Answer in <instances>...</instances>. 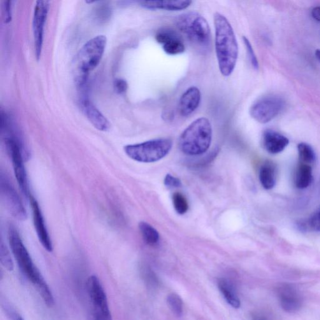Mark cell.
<instances>
[{
  "mask_svg": "<svg viewBox=\"0 0 320 320\" xmlns=\"http://www.w3.org/2000/svg\"><path fill=\"white\" fill-rule=\"evenodd\" d=\"M201 92L196 87H190L181 96L179 111L183 117H189L198 107L201 101Z\"/></svg>",
  "mask_w": 320,
  "mask_h": 320,
  "instance_id": "15",
  "label": "cell"
},
{
  "mask_svg": "<svg viewBox=\"0 0 320 320\" xmlns=\"http://www.w3.org/2000/svg\"><path fill=\"white\" fill-rule=\"evenodd\" d=\"M284 99L278 96H267L255 102L250 110L251 117L260 124H267L281 113Z\"/></svg>",
  "mask_w": 320,
  "mask_h": 320,
  "instance_id": "9",
  "label": "cell"
},
{
  "mask_svg": "<svg viewBox=\"0 0 320 320\" xmlns=\"http://www.w3.org/2000/svg\"><path fill=\"white\" fill-rule=\"evenodd\" d=\"M13 320H24L20 315L16 314V313H13Z\"/></svg>",
  "mask_w": 320,
  "mask_h": 320,
  "instance_id": "33",
  "label": "cell"
},
{
  "mask_svg": "<svg viewBox=\"0 0 320 320\" xmlns=\"http://www.w3.org/2000/svg\"><path fill=\"white\" fill-rule=\"evenodd\" d=\"M212 140V125L208 118L201 117L194 120L183 131L178 143L183 154L197 156L208 150Z\"/></svg>",
  "mask_w": 320,
  "mask_h": 320,
  "instance_id": "3",
  "label": "cell"
},
{
  "mask_svg": "<svg viewBox=\"0 0 320 320\" xmlns=\"http://www.w3.org/2000/svg\"><path fill=\"white\" fill-rule=\"evenodd\" d=\"M315 56H316L317 59L319 60L320 62V50L318 49L316 50V52H315Z\"/></svg>",
  "mask_w": 320,
  "mask_h": 320,
  "instance_id": "34",
  "label": "cell"
},
{
  "mask_svg": "<svg viewBox=\"0 0 320 320\" xmlns=\"http://www.w3.org/2000/svg\"><path fill=\"white\" fill-rule=\"evenodd\" d=\"M278 296L280 305L285 312L293 314L302 307V298L295 288L291 285H281L278 288Z\"/></svg>",
  "mask_w": 320,
  "mask_h": 320,
  "instance_id": "13",
  "label": "cell"
},
{
  "mask_svg": "<svg viewBox=\"0 0 320 320\" xmlns=\"http://www.w3.org/2000/svg\"><path fill=\"white\" fill-rule=\"evenodd\" d=\"M218 287L221 292L224 300L231 307L238 309L241 306V301L233 287L229 282L224 278H222L218 281Z\"/></svg>",
  "mask_w": 320,
  "mask_h": 320,
  "instance_id": "19",
  "label": "cell"
},
{
  "mask_svg": "<svg viewBox=\"0 0 320 320\" xmlns=\"http://www.w3.org/2000/svg\"><path fill=\"white\" fill-rule=\"evenodd\" d=\"M215 52L220 73L229 76L237 63L238 45L233 28L227 18L219 12L214 15Z\"/></svg>",
  "mask_w": 320,
  "mask_h": 320,
  "instance_id": "2",
  "label": "cell"
},
{
  "mask_svg": "<svg viewBox=\"0 0 320 320\" xmlns=\"http://www.w3.org/2000/svg\"><path fill=\"white\" fill-rule=\"evenodd\" d=\"M242 38L243 43L245 44L246 50H247V55L249 56L250 62L251 63L252 65L255 69H258L259 68L258 59H257L256 56L255 55L251 43H250L249 39H248L247 37L243 36Z\"/></svg>",
  "mask_w": 320,
  "mask_h": 320,
  "instance_id": "28",
  "label": "cell"
},
{
  "mask_svg": "<svg viewBox=\"0 0 320 320\" xmlns=\"http://www.w3.org/2000/svg\"><path fill=\"white\" fill-rule=\"evenodd\" d=\"M81 105L88 119L95 128L99 131H106L110 128L107 118L102 114L100 111L87 97H83Z\"/></svg>",
  "mask_w": 320,
  "mask_h": 320,
  "instance_id": "14",
  "label": "cell"
},
{
  "mask_svg": "<svg viewBox=\"0 0 320 320\" xmlns=\"http://www.w3.org/2000/svg\"><path fill=\"white\" fill-rule=\"evenodd\" d=\"M115 91L119 94H123L127 92L128 83L124 79L117 78L114 81Z\"/></svg>",
  "mask_w": 320,
  "mask_h": 320,
  "instance_id": "30",
  "label": "cell"
},
{
  "mask_svg": "<svg viewBox=\"0 0 320 320\" xmlns=\"http://www.w3.org/2000/svg\"><path fill=\"white\" fill-rule=\"evenodd\" d=\"M312 167L309 164L301 163L296 172V187L301 190L307 189L312 183Z\"/></svg>",
  "mask_w": 320,
  "mask_h": 320,
  "instance_id": "20",
  "label": "cell"
},
{
  "mask_svg": "<svg viewBox=\"0 0 320 320\" xmlns=\"http://www.w3.org/2000/svg\"><path fill=\"white\" fill-rule=\"evenodd\" d=\"M29 199L32 207V215H33L34 229H35L39 242L46 251L52 252L53 251L52 242L51 240L47 228H46L45 220H44L39 204L33 196H30Z\"/></svg>",
  "mask_w": 320,
  "mask_h": 320,
  "instance_id": "11",
  "label": "cell"
},
{
  "mask_svg": "<svg viewBox=\"0 0 320 320\" xmlns=\"http://www.w3.org/2000/svg\"><path fill=\"white\" fill-rule=\"evenodd\" d=\"M111 15V7L106 3L98 4L94 10L95 17L99 22H105L110 18Z\"/></svg>",
  "mask_w": 320,
  "mask_h": 320,
  "instance_id": "27",
  "label": "cell"
},
{
  "mask_svg": "<svg viewBox=\"0 0 320 320\" xmlns=\"http://www.w3.org/2000/svg\"><path fill=\"white\" fill-rule=\"evenodd\" d=\"M174 208L178 214L184 215L189 210V202L184 194L176 192L172 196Z\"/></svg>",
  "mask_w": 320,
  "mask_h": 320,
  "instance_id": "24",
  "label": "cell"
},
{
  "mask_svg": "<svg viewBox=\"0 0 320 320\" xmlns=\"http://www.w3.org/2000/svg\"><path fill=\"white\" fill-rule=\"evenodd\" d=\"M0 261L1 265L7 270L11 271L13 270V262L11 259L10 251L2 239L0 243Z\"/></svg>",
  "mask_w": 320,
  "mask_h": 320,
  "instance_id": "26",
  "label": "cell"
},
{
  "mask_svg": "<svg viewBox=\"0 0 320 320\" xmlns=\"http://www.w3.org/2000/svg\"><path fill=\"white\" fill-rule=\"evenodd\" d=\"M138 227L144 242L147 245L154 247V246L159 244L160 242L159 233L154 227L145 222H140Z\"/></svg>",
  "mask_w": 320,
  "mask_h": 320,
  "instance_id": "21",
  "label": "cell"
},
{
  "mask_svg": "<svg viewBox=\"0 0 320 320\" xmlns=\"http://www.w3.org/2000/svg\"><path fill=\"white\" fill-rule=\"evenodd\" d=\"M262 141L266 152L273 155L282 152L289 144V140L286 136L272 129L264 132Z\"/></svg>",
  "mask_w": 320,
  "mask_h": 320,
  "instance_id": "16",
  "label": "cell"
},
{
  "mask_svg": "<svg viewBox=\"0 0 320 320\" xmlns=\"http://www.w3.org/2000/svg\"><path fill=\"white\" fill-rule=\"evenodd\" d=\"M0 192L1 200L11 216L20 221L26 220L27 212L22 199L10 179L3 172H1L0 176Z\"/></svg>",
  "mask_w": 320,
  "mask_h": 320,
  "instance_id": "8",
  "label": "cell"
},
{
  "mask_svg": "<svg viewBox=\"0 0 320 320\" xmlns=\"http://www.w3.org/2000/svg\"><path fill=\"white\" fill-rule=\"evenodd\" d=\"M297 226L300 231H320V207L313 213L309 219L301 220L297 223Z\"/></svg>",
  "mask_w": 320,
  "mask_h": 320,
  "instance_id": "22",
  "label": "cell"
},
{
  "mask_svg": "<svg viewBox=\"0 0 320 320\" xmlns=\"http://www.w3.org/2000/svg\"><path fill=\"white\" fill-rule=\"evenodd\" d=\"M166 300L171 312L178 317L182 316L183 314V301L180 296L176 293H171L167 296Z\"/></svg>",
  "mask_w": 320,
  "mask_h": 320,
  "instance_id": "25",
  "label": "cell"
},
{
  "mask_svg": "<svg viewBox=\"0 0 320 320\" xmlns=\"http://www.w3.org/2000/svg\"><path fill=\"white\" fill-rule=\"evenodd\" d=\"M8 235L11 252L20 271L36 287L46 305L48 307H52L54 305L52 292L40 271L34 265L17 228L13 225L9 226Z\"/></svg>",
  "mask_w": 320,
  "mask_h": 320,
  "instance_id": "1",
  "label": "cell"
},
{
  "mask_svg": "<svg viewBox=\"0 0 320 320\" xmlns=\"http://www.w3.org/2000/svg\"><path fill=\"white\" fill-rule=\"evenodd\" d=\"M11 2L6 1L4 2V20L6 23L10 22L11 20Z\"/></svg>",
  "mask_w": 320,
  "mask_h": 320,
  "instance_id": "31",
  "label": "cell"
},
{
  "mask_svg": "<svg viewBox=\"0 0 320 320\" xmlns=\"http://www.w3.org/2000/svg\"><path fill=\"white\" fill-rule=\"evenodd\" d=\"M106 45V38L98 35L90 39L79 51L74 60L75 82L79 87H84L90 71L100 62Z\"/></svg>",
  "mask_w": 320,
  "mask_h": 320,
  "instance_id": "4",
  "label": "cell"
},
{
  "mask_svg": "<svg viewBox=\"0 0 320 320\" xmlns=\"http://www.w3.org/2000/svg\"><path fill=\"white\" fill-rule=\"evenodd\" d=\"M87 290L92 304L94 320H112L107 296L98 278L90 276L87 281Z\"/></svg>",
  "mask_w": 320,
  "mask_h": 320,
  "instance_id": "7",
  "label": "cell"
},
{
  "mask_svg": "<svg viewBox=\"0 0 320 320\" xmlns=\"http://www.w3.org/2000/svg\"><path fill=\"white\" fill-rule=\"evenodd\" d=\"M172 141L168 138H159L145 142L125 146L128 157L140 163H154L163 159L170 152Z\"/></svg>",
  "mask_w": 320,
  "mask_h": 320,
  "instance_id": "5",
  "label": "cell"
},
{
  "mask_svg": "<svg viewBox=\"0 0 320 320\" xmlns=\"http://www.w3.org/2000/svg\"><path fill=\"white\" fill-rule=\"evenodd\" d=\"M299 158L303 164H312L316 159L315 151L310 145L306 143H301L298 145Z\"/></svg>",
  "mask_w": 320,
  "mask_h": 320,
  "instance_id": "23",
  "label": "cell"
},
{
  "mask_svg": "<svg viewBox=\"0 0 320 320\" xmlns=\"http://www.w3.org/2000/svg\"><path fill=\"white\" fill-rule=\"evenodd\" d=\"M312 16L315 20L320 22V6L315 7L312 9Z\"/></svg>",
  "mask_w": 320,
  "mask_h": 320,
  "instance_id": "32",
  "label": "cell"
},
{
  "mask_svg": "<svg viewBox=\"0 0 320 320\" xmlns=\"http://www.w3.org/2000/svg\"><path fill=\"white\" fill-rule=\"evenodd\" d=\"M177 26L192 42L201 47L210 45L212 33L205 18L194 11L183 14L177 18Z\"/></svg>",
  "mask_w": 320,
  "mask_h": 320,
  "instance_id": "6",
  "label": "cell"
},
{
  "mask_svg": "<svg viewBox=\"0 0 320 320\" xmlns=\"http://www.w3.org/2000/svg\"><path fill=\"white\" fill-rule=\"evenodd\" d=\"M255 320H267L266 318L263 317H256L255 318Z\"/></svg>",
  "mask_w": 320,
  "mask_h": 320,
  "instance_id": "35",
  "label": "cell"
},
{
  "mask_svg": "<svg viewBox=\"0 0 320 320\" xmlns=\"http://www.w3.org/2000/svg\"><path fill=\"white\" fill-rule=\"evenodd\" d=\"M192 3L189 0H171V1H142L141 6L148 10L180 11L189 8Z\"/></svg>",
  "mask_w": 320,
  "mask_h": 320,
  "instance_id": "17",
  "label": "cell"
},
{
  "mask_svg": "<svg viewBox=\"0 0 320 320\" xmlns=\"http://www.w3.org/2000/svg\"><path fill=\"white\" fill-rule=\"evenodd\" d=\"M164 184L168 189H178L182 187V182L179 178L173 177V176L168 174L166 175L164 180Z\"/></svg>",
  "mask_w": 320,
  "mask_h": 320,
  "instance_id": "29",
  "label": "cell"
},
{
  "mask_svg": "<svg viewBox=\"0 0 320 320\" xmlns=\"http://www.w3.org/2000/svg\"><path fill=\"white\" fill-rule=\"evenodd\" d=\"M158 43L161 44L164 52L169 55H177L185 51L182 39L175 31L170 29L159 30L155 36Z\"/></svg>",
  "mask_w": 320,
  "mask_h": 320,
  "instance_id": "12",
  "label": "cell"
},
{
  "mask_svg": "<svg viewBox=\"0 0 320 320\" xmlns=\"http://www.w3.org/2000/svg\"><path fill=\"white\" fill-rule=\"evenodd\" d=\"M49 7L50 1L46 0L37 1L34 6L33 30L35 54L36 59L38 60L41 57V50H42L44 27H45Z\"/></svg>",
  "mask_w": 320,
  "mask_h": 320,
  "instance_id": "10",
  "label": "cell"
},
{
  "mask_svg": "<svg viewBox=\"0 0 320 320\" xmlns=\"http://www.w3.org/2000/svg\"><path fill=\"white\" fill-rule=\"evenodd\" d=\"M259 178L262 187L266 190L272 189L276 184V168L271 161H266L259 169Z\"/></svg>",
  "mask_w": 320,
  "mask_h": 320,
  "instance_id": "18",
  "label": "cell"
}]
</instances>
